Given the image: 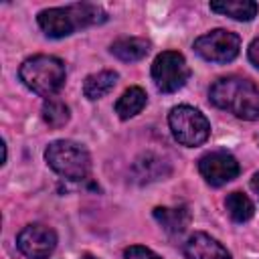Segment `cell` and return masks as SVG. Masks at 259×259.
I'll return each instance as SVG.
<instances>
[{
	"label": "cell",
	"instance_id": "6da1fadb",
	"mask_svg": "<svg viewBox=\"0 0 259 259\" xmlns=\"http://www.w3.org/2000/svg\"><path fill=\"white\" fill-rule=\"evenodd\" d=\"M208 99L219 109L231 111L233 115L255 121L259 119V87L245 77H221L212 83Z\"/></svg>",
	"mask_w": 259,
	"mask_h": 259
},
{
	"label": "cell",
	"instance_id": "7a4b0ae2",
	"mask_svg": "<svg viewBox=\"0 0 259 259\" xmlns=\"http://www.w3.org/2000/svg\"><path fill=\"white\" fill-rule=\"evenodd\" d=\"M107 20V14L97 4H69V6H57V8H45L38 12L36 22L40 30L51 38H63L73 34L79 28L95 26Z\"/></svg>",
	"mask_w": 259,
	"mask_h": 259
},
{
	"label": "cell",
	"instance_id": "3957f363",
	"mask_svg": "<svg viewBox=\"0 0 259 259\" xmlns=\"http://www.w3.org/2000/svg\"><path fill=\"white\" fill-rule=\"evenodd\" d=\"M20 81L42 97H53L65 83V63L51 55H34L26 59L18 69Z\"/></svg>",
	"mask_w": 259,
	"mask_h": 259
},
{
	"label": "cell",
	"instance_id": "277c9868",
	"mask_svg": "<svg viewBox=\"0 0 259 259\" xmlns=\"http://www.w3.org/2000/svg\"><path fill=\"white\" fill-rule=\"evenodd\" d=\"M47 164L67 180H83L89 176L91 158L85 146L73 140H55L45 150Z\"/></svg>",
	"mask_w": 259,
	"mask_h": 259
},
{
	"label": "cell",
	"instance_id": "5b68a950",
	"mask_svg": "<svg viewBox=\"0 0 259 259\" xmlns=\"http://www.w3.org/2000/svg\"><path fill=\"white\" fill-rule=\"evenodd\" d=\"M168 123L172 130V136L178 144L194 148L208 140L210 136V123L204 117V113L192 105H176L170 109Z\"/></svg>",
	"mask_w": 259,
	"mask_h": 259
},
{
	"label": "cell",
	"instance_id": "8992f818",
	"mask_svg": "<svg viewBox=\"0 0 259 259\" xmlns=\"http://www.w3.org/2000/svg\"><path fill=\"white\" fill-rule=\"evenodd\" d=\"M188 77L190 69L186 65L184 55L178 51H164L152 63V79L158 91L162 93H174L182 89Z\"/></svg>",
	"mask_w": 259,
	"mask_h": 259
},
{
	"label": "cell",
	"instance_id": "52a82bcc",
	"mask_svg": "<svg viewBox=\"0 0 259 259\" xmlns=\"http://www.w3.org/2000/svg\"><path fill=\"white\" fill-rule=\"evenodd\" d=\"M194 51L210 63H231L241 51V38L237 32L214 28L194 40Z\"/></svg>",
	"mask_w": 259,
	"mask_h": 259
},
{
	"label": "cell",
	"instance_id": "ba28073f",
	"mask_svg": "<svg viewBox=\"0 0 259 259\" xmlns=\"http://www.w3.org/2000/svg\"><path fill=\"white\" fill-rule=\"evenodd\" d=\"M16 245L28 259H47L57 247V233L47 225L34 223L18 233Z\"/></svg>",
	"mask_w": 259,
	"mask_h": 259
},
{
	"label": "cell",
	"instance_id": "9c48e42d",
	"mask_svg": "<svg viewBox=\"0 0 259 259\" xmlns=\"http://www.w3.org/2000/svg\"><path fill=\"white\" fill-rule=\"evenodd\" d=\"M198 170L210 186H223V184L231 182L233 178H237L241 168L233 154H229L225 150H214V152L204 154L198 160Z\"/></svg>",
	"mask_w": 259,
	"mask_h": 259
},
{
	"label": "cell",
	"instance_id": "30bf717a",
	"mask_svg": "<svg viewBox=\"0 0 259 259\" xmlns=\"http://www.w3.org/2000/svg\"><path fill=\"white\" fill-rule=\"evenodd\" d=\"M186 259H233L227 247H223L217 239H212L206 233H194L186 239L184 247Z\"/></svg>",
	"mask_w": 259,
	"mask_h": 259
},
{
	"label": "cell",
	"instance_id": "8fae6325",
	"mask_svg": "<svg viewBox=\"0 0 259 259\" xmlns=\"http://www.w3.org/2000/svg\"><path fill=\"white\" fill-rule=\"evenodd\" d=\"M132 172H134L138 182H152V180H160V178L168 176L170 174V166L162 156L146 152L134 162Z\"/></svg>",
	"mask_w": 259,
	"mask_h": 259
},
{
	"label": "cell",
	"instance_id": "7c38bea8",
	"mask_svg": "<svg viewBox=\"0 0 259 259\" xmlns=\"http://www.w3.org/2000/svg\"><path fill=\"white\" fill-rule=\"evenodd\" d=\"M154 219L166 233L180 235L190 225V210L186 206H156Z\"/></svg>",
	"mask_w": 259,
	"mask_h": 259
},
{
	"label": "cell",
	"instance_id": "4fadbf2b",
	"mask_svg": "<svg viewBox=\"0 0 259 259\" xmlns=\"http://www.w3.org/2000/svg\"><path fill=\"white\" fill-rule=\"evenodd\" d=\"M109 51H111V55L117 57L119 61H123V63H134V61L144 59V57L150 53V40L140 38V36H123V38H117V40L111 45Z\"/></svg>",
	"mask_w": 259,
	"mask_h": 259
},
{
	"label": "cell",
	"instance_id": "5bb4252c",
	"mask_svg": "<svg viewBox=\"0 0 259 259\" xmlns=\"http://www.w3.org/2000/svg\"><path fill=\"white\" fill-rule=\"evenodd\" d=\"M210 10L219 12L223 16H229L233 20L249 22L257 16V2H253V0H217V2H210Z\"/></svg>",
	"mask_w": 259,
	"mask_h": 259
},
{
	"label": "cell",
	"instance_id": "9a60e30c",
	"mask_svg": "<svg viewBox=\"0 0 259 259\" xmlns=\"http://www.w3.org/2000/svg\"><path fill=\"white\" fill-rule=\"evenodd\" d=\"M117 79H119L117 73H115V71H109V69L99 71V73H93V75H89V77L83 81V93H85V97L91 99V101L101 99L103 95H107V93L115 87Z\"/></svg>",
	"mask_w": 259,
	"mask_h": 259
},
{
	"label": "cell",
	"instance_id": "2e32d148",
	"mask_svg": "<svg viewBox=\"0 0 259 259\" xmlns=\"http://www.w3.org/2000/svg\"><path fill=\"white\" fill-rule=\"evenodd\" d=\"M146 101H148V95L142 87H130L115 101V113L119 119H130L146 107Z\"/></svg>",
	"mask_w": 259,
	"mask_h": 259
},
{
	"label": "cell",
	"instance_id": "e0dca14e",
	"mask_svg": "<svg viewBox=\"0 0 259 259\" xmlns=\"http://www.w3.org/2000/svg\"><path fill=\"white\" fill-rule=\"evenodd\" d=\"M225 206H227L229 217L237 223H245L255 214V206H253L251 198L243 192H231L225 200Z\"/></svg>",
	"mask_w": 259,
	"mask_h": 259
},
{
	"label": "cell",
	"instance_id": "ac0fdd59",
	"mask_svg": "<svg viewBox=\"0 0 259 259\" xmlns=\"http://www.w3.org/2000/svg\"><path fill=\"white\" fill-rule=\"evenodd\" d=\"M69 117H71L69 107H67V103H63L61 99L49 97V99L42 103V119H45L51 127H63V125L69 121Z\"/></svg>",
	"mask_w": 259,
	"mask_h": 259
},
{
	"label": "cell",
	"instance_id": "d6986e66",
	"mask_svg": "<svg viewBox=\"0 0 259 259\" xmlns=\"http://www.w3.org/2000/svg\"><path fill=\"white\" fill-rule=\"evenodd\" d=\"M123 257L125 259H162L158 253H154L152 249L148 247H142V245H132L123 251Z\"/></svg>",
	"mask_w": 259,
	"mask_h": 259
},
{
	"label": "cell",
	"instance_id": "ffe728a7",
	"mask_svg": "<svg viewBox=\"0 0 259 259\" xmlns=\"http://www.w3.org/2000/svg\"><path fill=\"white\" fill-rule=\"evenodd\" d=\"M247 55H249V61L253 63V67L259 69V38L251 40V45H249V49H247Z\"/></svg>",
	"mask_w": 259,
	"mask_h": 259
},
{
	"label": "cell",
	"instance_id": "44dd1931",
	"mask_svg": "<svg viewBox=\"0 0 259 259\" xmlns=\"http://www.w3.org/2000/svg\"><path fill=\"white\" fill-rule=\"evenodd\" d=\"M251 188L257 192V196H259V172H255L253 174V178H251Z\"/></svg>",
	"mask_w": 259,
	"mask_h": 259
},
{
	"label": "cell",
	"instance_id": "7402d4cb",
	"mask_svg": "<svg viewBox=\"0 0 259 259\" xmlns=\"http://www.w3.org/2000/svg\"><path fill=\"white\" fill-rule=\"evenodd\" d=\"M81 259H97V257H93V255H89V253H87V255H83Z\"/></svg>",
	"mask_w": 259,
	"mask_h": 259
}]
</instances>
